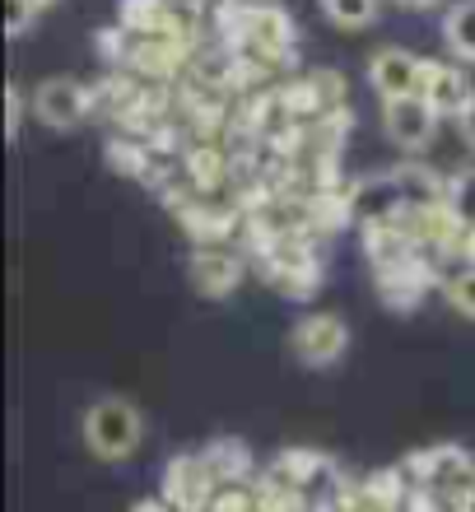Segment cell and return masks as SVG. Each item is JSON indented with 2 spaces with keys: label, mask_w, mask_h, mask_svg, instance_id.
Masks as SVG:
<instances>
[{
  "label": "cell",
  "mask_w": 475,
  "mask_h": 512,
  "mask_svg": "<svg viewBox=\"0 0 475 512\" xmlns=\"http://www.w3.org/2000/svg\"><path fill=\"white\" fill-rule=\"evenodd\" d=\"M84 447L98 461H126L145 443V410L131 396H98L80 419Z\"/></svg>",
  "instance_id": "cell-1"
},
{
  "label": "cell",
  "mask_w": 475,
  "mask_h": 512,
  "mask_svg": "<svg viewBox=\"0 0 475 512\" xmlns=\"http://www.w3.org/2000/svg\"><path fill=\"white\" fill-rule=\"evenodd\" d=\"M159 494L173 503L177 512H210V503H215V494H219V475H215V466L205 461V452H177V457H168V466H163Z\"/></svg>",
  "instance_id": "cell-2"
},
{
  "label": "cell",
  "mask_w": 475,
  "mask_h": 512,
  "mask_svg": "<svg viewBox=\"0 0 475 512\" xmlns=\"http://www.w3.org/2000/svg\"><path fill=\"white\" fill-rule=\"evenodd\" d=\"M289 350L303 368H331L350 350V326L340 312H308L289 331Z\"/></svg>",
  "instance_id": "cell-3"
},
{
  "label": "cell",
  "mask_w": 475,
  "mask_h": 512,
  "mask_svg": "<svg viewBox=\"0 0 475 512\" xmlns=\"http://www.w3.org/2000/svg\"><path fill=\"white\" fill-rule=\"evenodd\" d=\"M438 108L424 94H406V98H382V131L396 149L406 154H420V149L434 145L438 135Z\"/></svg>",
  "instance_id": "cell-4"
},
{
  "label": "cell",
  "mask_w": 475,
  "mask_h": 512,
  "mask_svg": "<svg viewBox=\"0 0 475 512\" xmlns=\"http://www.w3.org/2000/svg\"><path fill=\"white\" fill-rule=\"evenodd\" d=\"M438 284V270L434 261L424 252H410V256H396L387 266H378V298L387 303L392 312H410L420 308L424 294Z\"/></svg>",
  "instance_id": "cell-5"
},
{
  "label": "cell",
  "mask_w": 475,
  "mask_h": 512,
  "mask_svg": "<svg viewBox=\"0 0 475 512\" xmlns=\"http://www.w3.org/2000/svg\"><path fill=\"white\" fill-rule=\"evenodd\" d=\"M33 112H38L42 126L52 131H75V126L94 112V89L80 84L75 75H52L33 89Z\"/></svg>",
  "instance_id": "cell-6"
},
{
  "label": "cell",
  "mask_w": 475,
  "mask_h": 512,
  "mask_svg": "<svg viewBox=\"0 0 475 512\" xmlns=\"http://www.w3.org/2000/svg\"><path fill=\"white\" fill-rule=\"evenodd\" d=\"M187 280L201 298H229L247 280V261L224 243H201L187 261Z\"/></svg>",
  "instance_id": "cell-7"
},
{
  "label": "cell",
  "mask_w": 475,
  "mask_h": 512,
  "mask_svg": "<svg viewBox=\"0 0 475 512\" xmlns=\"http://www.w3.org/2000/svg\"><path fill=\"white\" fill-rule=\"evenodd\" d=\"M420 80H424V56L406 52V47H382L368 61V84L378 89V98L420 94Z\"/></svg>",
  "instance_id": "cell-8"
},
{
  "label": "cell",
  "mask_w": 475,
  "mask_h": 512,
  "mask_svg": "<svg viewBox=\"0 0 475 512\" xmlns=\"http://www.w3.org/2000/svg\"><path fill=\"white\" fill-rule=\"evenodd\" d=\"M420 94L438 108V117H457V112L475 98V89H471V80H466L462 66H448V61H424Z\"/></svg>",
  "instance_id": "cell-9"
},
{
  "label": "cell",
  "mask_w": 475,
  "mask_h": 512,
  "mask_svg": "<svg viewBox=\"0 0 475 512\" xmlns=\"http://www.w3.org/2000/svg\"><path fill=\"white\" fill-rule=\"evenodd\" d=\"M201 452H205V461L215 466L219 485H243V480H252V471H257V457H252V447H247L238 433H219Z\"/></svg>",
  "instance_id": "cell-10"
},
{
  "label": "cell",
  "mask_w": 475,
  "mask_h": 512,
  "mask_svg": "<svg viewBox=\"0 0 475 512\" xmlns=\"http://www.w3.org/2000/svg\"><path fill=\"white\" fill-rule=\"evenodd\" d=\"M443 42L457 61H475V0H457L443 14Z\"/></svg>",
  "instance_id": "cell-11"
},
{
  "label": "cell",
  "mask_w": 475,
  "mask_h": 512,
  "mask_svg": "<svg viewBox=\"0 0 475 512\" xmlns=\"http://www.w3.org/2000/svg\"><path fill=\"white\" fill-rule=\"evenodd\" d=\"M182 224H187V233L196 238V247L201 243H224L233 233V210H215V205H187L182 210Z\"/></svg>",
  "instance_id": "cell-12"
},
{
  "label": "cell",
  "mask_w": 475,
  "mask_h": 512,
  "mask_svg": "<svg viewBox=\"0 0 475 512\" xmlns=\"http://www.w3.org/2000/svg\"><path fill=\"white\" fill-rule=\"evenodd\" d=\"M247 38H252V47H261V56H280L294 42V33H289V19L280 10H261V14H252Z\"/></svg>",
  "instance_id": "cell-13"
},
{
  "label": "cell",
  "mask_w": 475,
  "mask_h": 512,
  "mask_svg": "<svg viewBox=\"0 0 475 512\" xmlns=\"http://www.w3.org/2000/svg\"><path fill=\"white\" fill-rule=\"evenodd\" d=\"M322 14H326V24L345 28V33H359V28L378 24L382 0H322Z\"/></svg>",
  "instance_id": "cell-14"
},
{
  "label": "cell",
  "mask_w": 475,
  "mask_h": 512,
  "mask_svg": "<svg viewBox=\"0 0 475 512\" xmlns=\"http://www.w3.org/2000/svg\"><path fill=\"white\" fill-rule=\"evenodd\" d=\"M443 298L452 303V312H462L466 322H475V266L466 261L452 280H443Z\"/></svg>",
  "instance_id": "cell-15"
},
{
  "label": "cell",
  "mask_w": 475,
  "mask_h": 512,
  "mask_svg": "<svg viewBox=\"0 0 475 512\" xmlns=\"http://www.w3.org/2000/svg\"><path fill=\"white\" fill-rule=\"evenodd\" d=\"M187 177L196 182V191H215L224 182V159H219L215 149H196L187 159Z\"/></svg>",
  "instance_id": "cell-16"
},
{
  "label": "cell",
  "mask_w": 475,
  "mask_h": 512,
  "mask_svg": "<svg viewBox=\"0 0 475 512\" xmlns=\"http://www.w3.org/2000/svg\"><path fill=\"white\" fill-rule=\"evenodd\" d=\"M448 205L466 224H475V168H462L457 177H448Z\"/></svg>",
  "instance_id": "cell-17"
},
{
  "label": "cell",
  "mask_w": 475,
  "mask_h": 512,
  "mask_svg": "<svg viewBox=\"0 0 475 512\" xmlns=\"http://www.w3.org/2000/svg\"><path fill=\"white\" fill-rule=\"evenodd\" d=\"M108 163H112V168H117L122 177H140L150 159H145V149L131 145V140H112V145H108Z\"/></svg>",
  "instance_id": "cell-18"
},
{
  "label": "cell",
  "mask_w": 475,
  "mask_h": 512,
  "mask_svg": "<svg viewBox=\"0 0 475 512\" xmlns=\"http://www.w3.org/2000/svg\"><path fill=\"white\" fill-rule=\"evenodd\" d=\"M210 512H261L257 489H243V485H219V494H215V503H210Z\"/></svg>",
  "instance_id": "cell-19"
},
{
  "label": "cell",
  "mask_w": 475,
  "mask_h": 512,
  "mask_svg": "<svg viewBox=\"0 0 475 512\" xmlns=\"http://www.w3.org/2000/svg\"><path fill=\"white\" fill-rule=\"evenodd\" d=\"M42 0H10V19H5V28H10V38H19L33 19H38Z\"/></svg>",
  "instance_id": "cell-20"
},
{
  "label": "cell",
  "mask_w": 475,
  "mask_h": 512,
  "mask_svg": "<svg viewBox=\"0 0 475 512\" xmlns=\"http://www.w3.org/2000/svg\"><path fill=\"white\" fill-rule=\"evenodd\" d=\"M19 126H24V89L19 84H10L5 89V135H19Z\"/></svg>",
  "instance_id": "cell-21"
},
{
  "label": "cell",
  "mask_w": 475,
  "mask_h": 512,
  "mask_svg": "<svg viewBox=\"0 0 475 512\" xmlns=\"http://www.w3.org/2000/svg\"><path fill=\"white\" fill-rule=\"evenodd\" d=\"M452 122H457V131H462V140H466V145L475 149V98H471V103H466L462 112H457V117H452Z\"/></svg>",
  "instance_id": "cell-22"
},
{
  "label": "cell",
  "mask_w": 475,
  "mask_h": 512,
  "mask_svg": "<svg viewBox=\"0 0 475 512\" xmlns=\"http://www.w3.org/2000/svg\"><path fill=\"white\" fill-rule=\"evenodd\" d=\"M131 512H177V508L159 494V499H136V503H131Z\"/></svg>",
  "instance_id": "cell-23"
},
{
  "label": "cell",
  "mask_w": 475,
  "mask_h": 512,
  "mask_svg": "<svg viewBox=\"0 0 475 512\" xmlns=\"http://www.w3.org/2000/svg\"><path fill=\"white\" fill-rule=\"evenodd\" d=\"M396 5H401V10H443V5H448V0H396Z\"/></svg>",
  "instance_id": "cell-24"
},
{
  "label": "cell",
  "mask_w": 475,
  "mask_h": 512,
  "mask_svg": "<svg viewBox=\"0 0 475 512\" xmlns=\"http://www.w3.org/2000/svg\"><path fill=\"white\" fill-rule=\"evenodd\" d=\"M462 256L475 266V224H466V238H462Z\"/></svg>",
  "instance_id": "cell-25"
},
{
  "label": "cell",
  "mask_w": 475,
  "mask_h": 512,
  "mask_svg": "<svg viewBox=\"0 0 475 512\" xmlns=\"http://www.w3.org/2000/svg\"><path fill=\"white\" fill-rule=\"evenodd\" d=\"M42 5H47V0H42Z\"/></svg>",
  "instance_id": "cell-26"
}]
</instances>
